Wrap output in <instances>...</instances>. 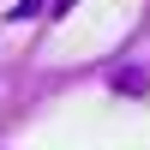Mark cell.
<instances>
[{
	"label": "cell",
	"mask_w": 150,
	"mask_h": 150,
	"mask_svg": "<svg viewBox=\"0 0 150 150\" xmlns=\"http://www.w3.org/2000/svg\"><path fill=\"white\" fill-rule=\"evenodd\" d=\"M114 90L120 96H144V72H114Z\"/></svg>",
	"instance_id": "obj_1"
}]
</instances>
